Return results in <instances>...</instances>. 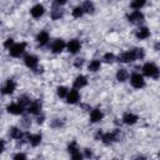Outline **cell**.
Returning <instances> with one entry per match:
<instances>
[{"label": "cell", "mask_w": 160, "mask_h": 160, "mask_svg": "<svg viewBox=\"0 0 160 160\" xmlns=\"http://www.w3.org/2000/svg\"><path fill=\"white\" fill-rule=\"evenodd\" d=\"M15 88H16L15 81L11 80V79H9V80H6V82L4 84V86L1 88V92H2L4 95H10V94L14 92Z\"/></svg>", "instance_id": "9c48e42d"}, {"label": "cell", "mask_w": 160, "mask_h": 160, "mask_svg": "<svg viewBox=\"0 0 160 160\" xmlns=\"http://www.w3.org/2000/svg\"><path fill=\"white\" fill-rule=\"evenodd\" d=\"M128 78H129V72H128L126 69H120V70H118V72H116V79H118L120 82L126 81Z\"/></svg>", "instance_id": "7402d4cb"}, {"label": "cell", "mask_w": 160, "mask_h": 160, "mask_svg": "<svg viewBox=\"0 0 160 160\" xmlns=\"http://www.w3.org/2000/svg\"><path fill=\"white\" fill-rule=\"evenodd\" d=\"M144 55H145V52H144L142 49H132V50L122 52L119 56V60L121 62H130V61H134V60H138V59H142Z\"/></svg>", "instance_id": "6da1fadb"}, {"label": "cell", "mask_w": 160, "mask_h": 160, "mask_svg": "<svg viewBox=\"0 0 160 160\" xmlns=\"http://www.w3.org/2000/svg\"><path fill=\"white\" fill-rule=\"evenodd\" d=\"M91 155H92L91 150H90V149H85V156H86V158H91Z\"/></svg>", "instance_id": "e575fe53"}, {"label": "cell", "mask_w": 160, "mask_h": 160, "mask_svg": "<svg viewBox=\"0 0 160 160\" xmlns=\"http://www.w3.org/2000/svg\"><path fill=\"white\" fill-rule=\"evenodd\" d=\"M82 15H84L82 8H81V6H75L74 10H72V16H74V18H80V16H82Z\"/></svg>", "instance_id": "4316f807"}, {"label": "cell", "mask_w": 160, "mask_h": 160, "mask_svg": "<svg viewBox=\"0 0 160 160\" xmlns=\"http://www.w3.org/2000/svg\"><path fill=\"white\" fill-rule=\"evenodd\" d=\"M100 68H101V61H100V60H98V59L91 60V61H90V64H89V70H90V71H92V72H95V71L100 70Z\"/></svg>", "instance_id": "603a6c76"}, {"label": "cell", "mask_w": 160, "mask_h": 160, "mask_svg": "<svg viewBox=\"0 0 160 160\" xmlns=\"http://www.w3.org/2000/svg\"><path fill=\"white\" fill-rule=\"evenodd\" d=\"M12 45H14V40H12L11 38H10V39H6V41L4 42V46H5L6 49H10Z\"/></svg>", "instance_id": "4dcf8cb0"}, {"label": "cell", "mask_w": 160, "mask_h": 160, "mask_svg": "<svg viewBox=\"0 0 160 160\" xmlns=\"http://www.w3.org/2000/svg\"><path fill=\"white\" fill-rule=\"evenodd\" d=\"M104 60H105L106 62H112V61L115 60V55H114L112 52H106V54L104 55Z\"/></svg>", "instance_id": "f1b7e54d"}, {"label": "cell", "mask_w": 160, "mask_h": 160, "mask_svg": "<svg viewBox=\"0 0 160 160\" xmlns=\"http://www.w3.org/2000/svg\"><path fill=\"white\" fill-rule=\"evenodd\" d=\"M44 12H45V9H44V6H42L41 4H36V5H34V6L30 9V14H31V16L35 18V19H39L40 16H42Z\"/></svg>", "instance_id": "8fae6325"}, {"label": "cell", "mask_w": 160, "mask_h": 160, "mask_svg": "<svg viewBox=\"0 0 160 160\" xmlns=\"http://www.w3.org/2000/svg\"><path fill=\"white\" fill-rule=\"evenodd\" d=\"M4 150H5V142H4V140L0 139V154H1Z\"/></svg>", "instance_id": "836d02e7"}, {"label": "cell", "mask_w": 160, "mask_h": 160, "mask_svg": "<svg viewBox=\"0 0 160 160\" xmlns=\"http://www.w3.org/2000/svg\"><path fill=\"white\" fill-rule=\"evenodd\" d=\"M24 61H25V65L28 68H30V69H36V66L39 64V59L35 55H26Z\"/></svg>", "instance_id": "7c38bea8"}, {"label": "cell", "mask_w": 160, "mask_h": 160, "mask_svg": "<svg viewBox=\"0 0 160 160\" xmlns=\"http://www.w3.org/2000/svg\"><path fill=\"white\" fill-rule=\"evenodd\" d=\"M49 32L48 31H40L38 35H36V41L40 44V45H46L49 42Z\"/></svg>", "instance_id": "ac0fdd59"}, {"label": "cell", "mask_w": 160, "mask_h": 160, "mask_svg": "<svg viewBox=\"0 0 160 160\" xmlns=\"http://www.w3.org/2000/svg\"><path fill=\"white\" fill-rule=\"evenodd\" d=\"M130 82H131V85H132L135 89H141V88H144V85H145L144 76L140 75L139 72H134V74L130 76Z\"/></svg>", "instance_id": "277c9868"}, {"label": "cell", "mask_w": 160, "mask_h": 160, "mask_svg": "<svg viewBox=\"0 0 160 160\" xmlns=\"http://www.w3.org/2000/svg\"><path fill=\"white\" fill-rule=\"evenodd\" d=\"M81 8H82L84 12H90V14H92L94 10H95V6H94V4L91 1H85Z\"/></svg>", "instance_id": "cb8c5ba5"}, {"label": "cell", "mask_w": 160, "mask_h": 160, "mask_svg": "<svg viewBox=\"0 0 160 160\" xmlns=\"http://www.w3.org/2000/svg\"><path fill=\"white\" fill-rule=\"evenodd\" d=\"M82 62H84L82 59H76V61H75V66H76V68H81V66H82Z\"/></svg>", "instance_id": "d6a6232c"}, {"label": "cell", "mask_w": 160, "mask_h": 160, "mask_svg": "<svg viewBox=\"0 0 160 160\" xmlns=\"http://www.w3.org/2000/svg\"><path fill=\"white\" fill-rule=\"evenodd\" d=\"M62 16V11L60 10V9H55V10H52V12H51V18L54 19V20H58V19H60Z\"/></svg>", "instance_id": "83f0119b"}, {"label": "cell", "mask_w": 160, "mask_h": 160, "mask_svg": "<svg viewBox=\"0 0 160 160\" xmlns=\"http://www.w3.org/2000/svg\"><path fill=\"white\" fill-rule=\"evenodd\" d=\"M41 111V102L40 101H31L28 106V112L32 115H38Z\"/></svg>", "instance_id": "5bb4252c"}, {"label": "cell", "mask_w": 160, "mask_h": 160, "mask_svg": "<svg viewBox=\"0 0 160 160\" xmlns=\"http://www.w3.org/2000/svg\"><path fill=\"white\" fill-rule=\"evenodd\" d=\"M26 44L25 42H19V44H14L10 49H9V54L12 58H19L20 55H22V52L25 51Z\"/></svg>", "instance_id": "3957f363"}, {"label": "cell", "mask_w": 160, "mask_h": 160, "mask_svg": "<svg viewBox=\"0 0 160 160\" xmlns=\"http://www.w3.org/2000/svg\"><path fill=\"white\" fill-rule=\"evenodd\" d=\"M105 144H111L114 141H118L119 139V131L115 130V131H111V132H102L101 138H100Z\"/></svg>", "instance_id": "5b68a950"}, {"label": "cell", "mask_w": 160, "mask_h": 160, "mask_svg": "<svg viewBox=\"0 0 160 160\" xmlns=\"http://www.w3.org/2000/svg\"><path fill=\"white\" fill-rule=\"evenodd\" d=\"M142 71L146 76L149 78H154L156 79L159 76V68L154 64V62H146L144 66H142Z\"/></svg>", "instance_id": "7a4b0ae2"}, {"label": "cell", "mask_w": 160, "mask_h": 160, "mask_svg": "<svg viewBox=\"0 0 160 160\" xmlns=\"http://www.w3.org/2000/svg\"><path fill=\"white\" fill-rule=\"evenodd\" d=\"M56 92H58V95H59L60 98H66V95H68L69 90H68V88H66V86H58Z\"/></svg>", "instance_id": "484cf974"}, {"label": "cell", "mask_w": 160, "mask_h": 160, "mask_svg": "<svg viewBox=\"0 0 160 160\" xmlns=\"http://www.w3.org/2000/svg\"><path fill=\"white\" fill-rule=\"evenodd\" d=\"M135 35H136V38L139 40H144V39H148L150 36V30L148 28H145V26H141V28H139L136 30V34Z\"/></svg>", "instance_id": "2e32d148"}, {"label": "cell", "mask_w": 160, "mask_h": 160, "mask_svg": "<svg viewBox=\"0 0 160 160\" xmlns=\"http://www.w3.org/2000/svg\"><path fill=\"white\" fill-rule=\"evenodd\" d=\"M144 5H145V1H144V0H135V1H132V2L130 4V6H131L132 9H135V10H140Z\"/></svg>", "instance_id": "d4e9b609"}, {"label": "cell", "mask_w": 160, "mask_h": 160, "mask_svg": "<svg viewBox=\"0 0 160 160\" xmlns=\"http://www.w3.org/2000/svg\"><path fill=\"white\" fill-rule=\"evenodd\" d=\"M71 160H82V155H81L80 150H76V151L71 152Z\"/></svg>", "instance_id": "f546056e"}, {"label": "cell", "mask_w": 160, "mask_h": 160, "mask_svg": "<svg viewBox=\"0 0 160 160\" xmlns=\"http://www.w3.org/2000/svg\"><path fill=\"white\" fill-rule=\"evenodd\" d=\"M9 134H10V136L12 138V139H15V140H20L21 138H22V131L19 129V128H10V131H9Z\"/></svg>", "instance_id": "ffe728a7"}, {"label": "cell", "mask_w": 160, "mask_h": 160, "mask_svg": "<svg viewBox=\"0 0 160 160\" xmlns=\"http://www.w3.org/2000/svg\"><path fill=\"white\" fill-rule=\"evenodd\" d=\"M129 21L132 22V24H140L144 21V14L140 11V10H134L131 14H129L128 16Z\"/></svg>", "instance_id": "52a82bcc"}, {"label": "cell", "mask_w": 160, "mask_h": 160, "mask_svg": "<svg viewBox=\"0 0 160 160\" xmlns=\"http://www.w3.org/2000/svg\"><path fill=\"white\" fill-rule=\"evenodd\" d=\"M6 110H8V112H10V114H12V115H21V114L24 112L25 108H24L21 104H19V102H12V104L8 105Z\"/></svg>", "instance_id": "8992f818"}, {"label": "cell", "mask_w": 160, "mask_h": 160, "mask_svg": "<svg viewBox=\"0 0 160 160\" xmlns=\"http://www.w3.org/2000/svg\"><path fill=\"white\" fill-rule=\"evenodd\" d=\"M136 160H145V159H144V158H138Z\"/></svg>", "instance_id": "d590c367"}, {"label": "cell", "mask_w": 160, "mask_h": 160, "mask_svg": "<svg viewBox=\"0 0 160 160\" xmlns=\"http://www.w3.org/2000/svg\"><path fill=\"white\" fill-rule=\"evenodd\" d=\"M66 48H68V51H69V52H71V54H76V52L81 49V44H80L79 40L72 39V40H70V41L66 44Z\"/></svg>", "instance_id": "30bf717a"}, {"label": "cell", "mask_w": 160, "mask_h": 160, "mask_svg": "<svg viewBox=\"0 0 160 160\" xmlns=\"http://www.w3.org/2000/svg\"><path fill=\"white\" fill-rule=\"evenodd\" d=\"M138 120H139L138 115H135V114H132V112H126V114L122 116V121H124L126 125H134Z\"/></svg>", "instance_id": "9a60e30c"}, {"label": "cell", "mask_w": 160, "mask_h": 160, "mask_svg": "<svg viewBox=\"0 0 160 160\" xmlns=\"http://www.w3.org/2000/svg\"><path fill=\"white\" fill-rule=\"evenodd\" d=\"M88 85V79H86V76H84V75H79V76H76V79L74 80V88L75 89H81V88H84V86H86Z\"/></svg>", "instance_id": "e0dca14e"}, {"label": "cell", "mask_w": 160, "mask_h": 160, "mask_svg": "<svg viewBox=\"0 0 160 160\" xmlns=\"http://www.w3.org/2000/svg\"><path fill=\"white\" fill-rule=\"evenodd\" d=\"M28 140L32 146H38L41 142V135L40 134H32V135H28Z\"/></svg>", "instance_id": "44dd1931"}, {"label": "cell", "mask_w": 160, "mask_h": 160, "mask_svg": "<svg viewBox=\"0 0 160 160\" xmlns=\"http://www.w3.org/2000/svg\"><path fill=\"white\" fill-rule=\"evenodd\" d=\"M79 99H80V94L76 89H71L66 95V101L69 104H76L79 101Z\"/></svg>", "instance_id": "4fadbf2b"}, {"label": "cell", "mask_w": 160, "mask_h": 160, "mask_svg": "<svg viewBox=\"0 0 160 160\" xmlns=\"http://www.w3.org/2000/svg\"><path fill=\"white\" fill-rule=\"evenodd\" d=\"M14 160H26V155L22 154V152H18V154L14 156Z\"/></svg>", "instance_id": "1f68e13d"}, {"label": "cell", "mask_w": 160, "mask_h": 160, "mask_svg": "<svg viewBox=\"0 0 160 160\" xmlns=\"http://www.w3.org/2000/svg\"><path fill=\"white\" fill-rule=\"evenodd\" d=\"M102 116H104V114H102V111L100 109H92L91 112H90V120H91V122L100 121L102 119Z\"/></svg>", "instance_id": "d6986e66"}, {"label": "cell", "mask_w": 160, "mask_h": 160, "mask_svg": "<svg viewBox=\"0 0 160 160\" xmlns=\"http://www.w3.org/2000/svg\"><path fill=\"white\" fill-rule=\"evenodd\" d=\"M65 48H66V44H65V41H64L62 39H56V40H54V42L51 44V51H52L54 54L61 52Z\"/></svg>", "instance_id": "ba28073f"}]
</instances>
